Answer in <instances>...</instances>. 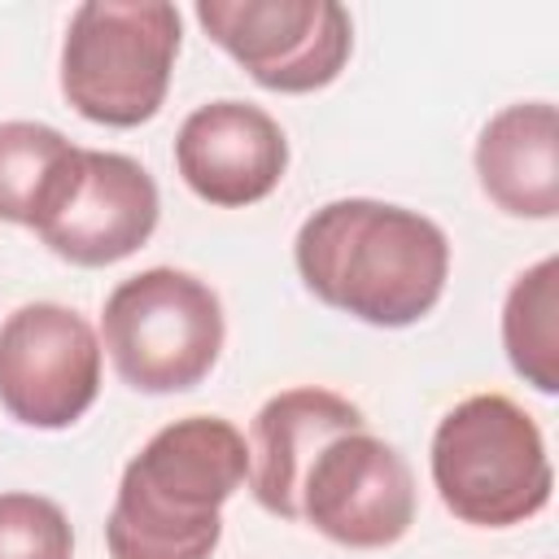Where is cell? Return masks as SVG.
Masks as SVG:
<instances>
[{
    "label": "cell",
    "instance_id": "cell-1",
    "mask_svg": "<svg viewBox=\"0 0 559 559\" xmlns=\"http://www.w3.org/2000/svg\"><path fill=\"white\" fill-rule=\"evenodd\" d=\"M293 262L323 306L371 328H411L445 293L450 240L419 210L345 197L297 227Z\"/></svg>",
    "mask_w": 559,
    "mask_h": 559
},
{
    "label": "cell",
    "instance_id": "cell-2",
    "mask_svg": "<svg viewBox=\"0 0 559 559\" xmlns=\"http://www.w3.org/2000/svg\"><path fill=\"white\" fill-rule=\"evenodd\" d=\"M249 476V445L231 419L183 415L157 428L118 480L105 520L109 559H210L223 502Z\"/></svg>",
    "mask_w": 559,
    "mask_h": 559
},
{
    "label": "cell",
    "instance_id": "cell-3",
    "mask_svg": "<svg viewBox=\"0 0 559 559\" xmlns=\"http://www.w3.org/2000/svg\"><path fill=\"white\" fill-rule=\"evenodd\" d=\"M428 463L445 511L472 528L524 524L555 489L542 428L502 393H476L445 411Z\"/></svg>",
    "mask_w": 559,
    "mask_h": 559
},
{
    "label": "cell",
    "instance_id": "cell-4",
    "mask_svg": "<svg viewBox=\"0 0 559 559\" xmlns=\"http://www.w3.org/2000/svg\"><path fill=\"white\" fill-rule=\"evenodd\" d=\"M179 26V9L157 0L79 4L61 44V92L74 114L100 127L148 122L170 87Z\"/></svg>",
    "mask_w": 559,
    "mask_h": 559
},
{
    "label": "cell",
    "instance_id": "cell-5",
    "mask_svg": "<svg viewBox=\"0 0 559 559\" xmlns=\"http://www.w3.org/2000/svg\"><path fill=\"white\" fill-rule=\"evenodd\" d=\"M223 301L192 271L148 266L105 297L100 341L135 393H183L223 354Z\"/></svg>",
    "mask_w": 559,
    "mask_h": 559
},
{
    "label": "cell",
    "instance_id": "cell-6",
    "mask_svg": "<svg viewBox=\"0 0 559 559\" xmlns=\"http://www.w3.org/2000/svg\"><path fill=\"white\" fill-rule=\"evenodd\" d=\"M197 22L266 92H319L354 48V22L336 0H201Z\"/></svg>",
    "mask_w": 559,
    "mask_h": 559
},
{
    "label": "cell",
    "instance_id": "cell-7",
    "mask_svg": "<svg viewBox=\"0 0 559 559\" xmlns=\"http://www.w3.org/2000/svg\"><path fill=\"white\" fill-rule=\"evenodd\" d=\"M100 393V341L57 301H26L0 323V406L26 428H70Z\"/></svg>",
    "mask_w": 559,
    "mask_h": 559
},
{
    "label": "cell",
    "instance_id": "cell-8",
    "mask_svg": "<svg viewBox=\"0 0 559 559\" xmlns=\"http://www.w3.org/2000/svg\"><path fill=\"white\" fill-rule=\"evenodd\" d=\"M301 520L349 550H384L415 524L411 463L371 428L341 432L301 480Z\"/></svg>",
    "mask_w": 559,
    "mask_h": 559
},
{
    "label": "cell",
    "instance_id": "cell-9",
    "mask_svg": "<svg viewBox=\"0 0 559 559\" xmlns=\"http://www.w3.org/2000/svg\"><path fill=\"white\" fill-rule=\"evenodd\" d=\"M157 214V183L135 157L79 148V162L48 214L35 223V236L74 266H109L153 236Z\"/></svg>",
    "mask_w": 559,
    "mask_h": 559
},
{
    "label": "cell",
    "instance_id": "cell-10",
    "mask_svg": "<svg viewBox=\"0 0 559 559\" xmlns=\"http://www.w3.org/2000/svg\"><path fill=\"white\" fill-rule=\"evenodd\" d=\"M175 166L201 201L240 210L280 188L288 170V140L262 105L210 100L183 118L175 135Z\"/></svg>",
    "mask_w": 559,
    "mask_h": 559
},
{
    "label": "cell",
    "instance_id": "cell-11",
    "mask_svg": "<svg viewBox=\"0 0 559 559\" xmlns=\"http://www.w3.org/2000/svg\"><path fill=\"white\" fill-rule=\"evenodd\" d=\"M367 428V415L332 389H284L253 415L249 428V489L262 511L301 520V480L319 450L341 432Z\"/></svg>",
    "mask_w": 559,
    "mask_h": 559
},
{
    "label": "cell",
    "instance_id": "cell-12",
    "mask_svg": "<svg viewBox=\"0 0 559 559\" xmlns=\"http://www.w3.org/2000/svg\"><path fill=\"white\" fill-rule=\"evenodd\" d=\"M480 192L511 218L559 214V114L550 100L498 109L476 135Z\"/></svg>",
    "mask_w": 559,
    "mask_h": 559
},
{
    "label": "cell",
    "instance_id": "cell-13",
    "mask_svg": "<svg viewBox=\"0 0 559 559\" xmlns=\"http://www.w3.org/2000/svg\"><path fill=\"white\" fill-rule=\"evenodd\" d=\"M79 148L48 122H0V218L35 227L66 188Z\"/></svg>",
    "mask_w": 559,
    "mask_h": 559
},
{
    "label": "cell",
    "instance_id": "cell-14",
    "mask_svg": "<svg viewBox=\"0 0 559 559\" xmlns=\"http://www.w3.org/2000/svg\"><path fill=\"white\" fill-rule=\"evenodd\" d=\"M502 349L537 393L559 389V258L520 271L502 301Z\"/></svg>",
    "mask_w": 559,
    "mask_h": 559
},
{
    "label": "cell",
    "instance_id": "cell-15",
    "mask_svg": "<svg viewBox=\"0 0 559 559\" xmlns=\"http://www.w3.org/2000/svg\"><path fill=\"white\" fill-rule=\"evenodd\" d=\"M0 559H74L66 511L39 493H0Z\"/></svg>",
    "mask_w": 559,
    "mask_h": 559
}]
</instances>
